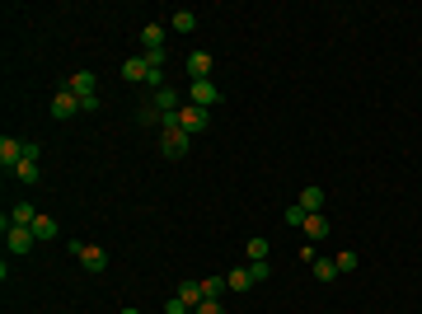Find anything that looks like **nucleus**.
Returning <instances> with one entry per match:
<instances>
[{
    "label": "nucleus",
    "mask_w": 422,
    "mask_h": 314,
    "mask_svg": "<svg viewBox=\"0 0 422 314\" xmlns=\"http://www.w3.org/2000/svg\"><path fill=\"white\" fill-rule=\"evenodd\" d=\"M188 75L192 80H211V52H188Z\"/></svg>",
    "instance_id": "12"
},
{
    "label": "nucleus",
    "mask_w": 422,
    "mask_h": 314,
    "mask_svg": "<svg viewBox=\"0 0 422 314\" xmlns=\"http://www.w3.org/2000/svg\"><path fill=\"white\" fill-rule=\"evenodd\" d=\"M287 225H305V206L291 202V206H287Z\"/></svg>",
    "instance_id": "26"
},
{
    "label": "nucleus",
    "mask_w": 422,
    "mask_h": 314,
    "mask_svg": "<svg viewBox=\"0 0 422 314\" xmlns=\"http://www.w3.org/2000/svg\"><path fill=\"white\" fill-rule=\"evenodd\" d=\"M34 235L38 239H56V221H52V216H38V221H34Z\"/></svg>",
    "instance_id": "22"
},
{
    "label": "nucleus",
    "mask_w": 422,
    "mask_h": 314,
    "mask_svg": "<svg viewBox=\"0 0 422 314\" xmlns=\"http://www.w3.org/2000/svg\"><path fill=\"white\" fill-rule=\"evenodd\" d=\"M202 291H207V300H221L230 286H225V277H207V281H202Z\"/></svg>",
    "instance_id": "21"
},
{
    "label": "nucleus",
    "mask_w": 422,
    "mask_h": 314,
    "mask_svg": "<svg viewBox=\"0 0 422 314\" xmlns=\"http://www.w3.org/2000/svg\"><path fill=\"white\" fill-rule=\"evenodd\" d=\"M165 314H192V310H188V305H183V300L174 295V300H165Z\"/></svg>",
    "instance_id": "28"
},
{
    "label": "nucleus",
    "mask_w": 422,
    "mask_h": 314,
    "mask_svg": "<svg viewBox=\"0 0 422 314\" xmlns=\"http://www.w3.org/2000/svg\"><path fill=\"white\" fill-rule=\"evenodd\" d=\"M310 272H314L319 281H334V277H338V263H334V258H314V263H310Z\"/></svg>",
    "instance_id": "18"
},
{
    "label": "nucleus",
    "mask_w": 422,
    "mask_h": 314,
    "mask_svg": "<svg viewBox=\"0 0 422 314\" xmlns=\"http://www.w3.org/2000/svg\"><path fill=\"white\" fill-rule=\"evenodd\" d=\"M160 155L183 159L188 155V132H183V127H160Z\"/></svg>",
    "instance_id": "1"
},
{
    "label": "nucleus",
    "mask_w": 422,
    "mask_h": 314,
    "mask_svg": "<svg viewBox=\"0 0 422 314\" xmlns=\"http://www.w3.org/2000/svg\"><path fill=\"white\" fill-rule=\"evenodd\" d=\"M334 263H338V272H356V253H352V248H343Z\"/></svg>",
    "instance_id": "25"
},
{
    "label": "nucleus",
    "mask_w": 422,
    "mask_h": 314,
    "mask_svg": "<svg viewBox=\"0 0 422 314\" xmlns=\"http://www.w3.org/2000/svg\"><path fill=\"white\" fill-rule=\"evenodd\" d=\"M169 23H174L178 33H192V28H197V14H192V10H174V19H169Z\"/></svg>",
    "instance_id": "20"
},
{
    "label": "nucleus",
    "mask_w": 422,
    "mask_h": 314,
    "mask_svg": "<svg viewBox=\"0 0 422 314\" xmlns=\"http://www.w3.org/2000/svg\"><path fill=\"white\" fill-rule=\"evenodd\" d=\"M103 103H99V94H89V99H80V112H99Z\"/></svg>",
    "instance_id": "29"
},
{
    "label": "nucleus",
    "mask_w": 422,
    "mask_h": 314,
    "mask_svg": "<svg viewBox=\"0 0 422 314\" xmlns=\"http://www.w3.org/2000/svg\"><path fill=\"white\" fill-rule=\"evenodd\" d=\"M14 174H19V183H29V188H34V183L43 179V169H38V159H24V164L14 169Z\"/></svg>",
    "instance_id": "19"
},
{
    "label": "nucleus",
    "mask_w": 422,
    "mask_h": 314,
    "mask_svg": "<svg viewBox=\"0 0 422 314\" xmlns=\"http://www.w3.org/2000/svg\"><path fill=\"white\" fill-rule=\"evenodd\" d=\"M300 230H305V239H310V244L329 239V221H324V216H305V225H300Z\"/></svg>",
    "instance_id": "15"
},
{
    "label": "nucleus",
    "mask_w": 422,
    "mask_h": 314,
    "mask_svg": "<svg viewBox=\"0 0 422 314\" xmlns=\"http://www.w3.org/2000/svg\"><path fill=\"white\" fill-rule=\"evenodd\" d=\"M178 127H183V132H207V108H197V103H183V108H178Z\"/></svg>",
    "instance_id": "6"
},
{
    "label": "nucleus",
    "mask_w": 422,
    "mask_h": 314,
    "mask_svg": "<svg viewBox=\"0 0 422 314\" xmlns=\"http://www.w3.org/2000/svg\"><path fill=\"white\" fill-rule=\"evenodd\" d=\"M34 221H38V211H34V206H29V202H14V211L5 216L0 225H5V230H10V225H29V230H34Z\"/></svg>",
    "instance_id": "10"
},
{
    "label": "nucleus",
    "mask_w": 422,
    "mask_h": 314,
    "mask_svg": "<svg viewBox=\"0 0 422 314\" xmlns=\"http://www.w3.org/2000/svg\"><path fill=\"white\" fill-rule=\"evenodd\" d=\"M272 248H267V239H249V263H258V258H267Z\"/></svg>",
    "instance_id": "24"
},
{
    "label": "nucleus",
    "mask_w": 422,
    "mask_h": 314,
    "mask_svg": "<svg viewBox=\"0 0 422 314\" xmlns=\"http://www.w3.org/2000/svg\"><path fill=\"white\" fill-rule=\"evenodd\" d=\"M192 314H225V305H221V300H202Z\"/></svg>",
    "instance_id": "27"
},
{
    "label": "nucleus",
    "mask_w": 422,
    "mask_h": 314,
    "mask_svg": "<svg viewBox=\"0 0 422 314\" xmlns=\"http://www.w3.org/2000/svg\"><path fill=\"white\" fill-rule=\"evenodd\" d=\"M296 206H305V216H319L324 211V188H314V183H310V188L296 197Z\"/></svg>",
    "instance_id": "11"
},
{
    "label": "nucleus",
    "mask_w": 422,
    "mask_h": 314,
    "mask_svg": "<svg viewBox=\"0 0 422 314\" xmlns=\"http://www.w3.org/2000/svg\"><path fill=\"white\" fill-rule=\"evenodd\" d=\"M249 277H254V281H267V277H272V263H267V258L249 263Z\"/></svg>",
    "instance_id": "23"
},
{
    "label": "nucleus",
    "mask_w": 422,
    "mask_h": 314,
    "mask_svg": "<svg viewBox=\"0 0 422 314\" xmlns=\"http://www.w3.org/2000/svg\"><path fill=\"white\" fill-rule=\"evenodd\" d=\"M225 286H230V291H249L254 277H249V268H235V272H225Z\"/></svg>",
    "instance_id": "17"
},
{
    "label": "nucleus",
    "mask_w": 422,
    "mask_h": 314,
    "mask_svg": "<svg viewBox=\"0 0 422 314\" xmlns=\"http://www.w3.org/2000/svg\"><path fill=\"white\" fill-rule=\"evenodd\" d=\"M94 85H99V80H94V70H76V75H71L61 90H71L76 99H89V94H94Z\"/></svg>",
    "instance_id": "7"
},
{
    "label": "nucleus",
    "mask_w": 422,
    "mask_h": 314,
    "mask_svg": "<svg viewBox=\"0 0 422 314\" xmlns=\"http://www.w3.org/2000/svg\"><path fill=\"white\" fill-rule=\"evenodd\" d=\"M178 108H183V94L178 90H155V112L160 117H174Z\"/></svg>",
    "instance_id": "8"
},
{
    "label": "nucleus",
    "mask_w": 422,
    "mask_h": 314,
    "mask_svg": "<svg viewBox=\"0 0 422 314\" xmlns=\"http://www.w3.org/2000/svg\"><path fill=\"white\" fill-rule=\"evenodd\" d=\"M76 112H80V99L71 90H56L52 94V117H56V122H71Z\"/></svg>",
    "instance_id": "5"
},
{
    "label": "nucleus",
    "mask_w": 422,
    "mask_h": 314,
    "mask_svg": "<svg viewBox=\"0 0 422 314\" xmlns=\"http://www.w3.org/2000/svg\"><path fill=\"white\" fill-rule=\"evenodd\" d=\"M34 244H38V235L29 225H10V230H5V248H10V253H29Z\"/></svg>",
    "instance_id": "4"
},
{
    "label": "nucleus",
    "mask_w": 422,
    "mask_h": 314,
    "mask_svg": "<svg viewBox=\"0 0 422 314\" xmlns=\"http://www.w3.org/2000/svg\"><path fill=\"white\" fill-rule=\"evenodd\" d=\"M123 314H141V310H123Z\"/></svg>",
    "instance_id": "30"
},
{
    "label": "nucleus",
    "mask_w": 422,
    "mask_h": 314,
    "mask_svg": "<svg viewBox=\"0 0 422 314\" xmlns=\"http://www.w3.org/2000/svg\"><path fill=\"white\" fill-rule=\"evenodd\" d=\"M178 300L188 305V310H197V305L207 300V291H202V281H183V286H178Z\"/></svg>",
    "instance_id": "16"
},
{
    "label": "nucleus",
    "mask_w": 422,
    "mask_h": 314,
    "mask_svg": "<svg viewBox=\"0 0 422 314\" xmlns=\"http://www.w3.org/2000/svg\"><path fill=\"white\" fill-rule=\"evenodd\" d=\"M71 253H76V258L85 263L89 272H103V268H108V253H103L99 244H85V239H71Z\"/></svg>",
    "instance_id": "2"
},
{
    "label": "nucleus",
    "mask_w": 422,
    "mask_h": 314,
    "mask_svg": "<svg viewBox=\"0 0 422 314\" xmlns=\"http://www.w3.org/2000/svg\"><path fill=\"white\" fill-rule=\"evenodd\" d=\"M0 164H5V169H19L24 164V141L5 136V141H0Z\"/></svg>",
    "instance_id": "9"
},
{
    "label": "nucleus",
    "mask_w": 422,
    "mask_h": 314,
    "mask_svg": "<svg viewBox=\"0 0 422 314\" xmlns=\"http://www.w3.org/2000/svg\"><path fill=\"white\" fill-rule=\"evenodd\" d=\"M123 75L132 80V85H145V75H150V66H145V56H127V61H123Z\"/></svg>",
    "instance_id": "13"
},
{
    "label": "nucleus",
    "mask_w": 422,
    "mask_h": 314,
    "mask_svg": "<svg viewBox=\"0 0 422 314\" xmlns=\"http://www.w3.org/2000/svg\"><path fill=\"white\" fill-rule=\"evenodd\" d=\"M141 47L145 52H165V28H160V23H145L141 28Z\"/></svg>",
    "instance_id": "14"
},
{
    "label": "nucleus",
    "mask_w": 422,
    "mask_h": 314,
    "mask_svg": "<svg viewBox=\"0 0 422 314\" xmlns=\"http://www.w3.org/2000/svg\"><path fill=\"white\" fill-rule=\"evenodd\" d=\"M188 103H197V108H216V103H221V90H216L211 80H192V85H188Z\"/></svg>",
    "instance_id": "3"
}]
</instances>
